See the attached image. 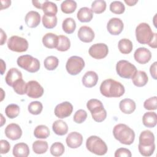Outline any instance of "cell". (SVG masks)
Listing matches in <instances>:
<instances>
[{
    "label": "cell",
    "instance_id": "6da1fadb",
    "mask_svg": "<svg viewBox=\"0 0 157 157\" xmlns=\"http://www.w3.org/2000/svg\"><path fill=\"white\" fill-rule=\"evenodd\" d=\"M125 90L119 82L112 78L104 80L100 86L101 93L107 98H119L123 96Z\"/></svg>",
    "mask_w": 157,
    "mask_h": 157
},
{
    "label": "cell",
    "instance_id": "7a4b0ae2",
    "mask_svg": "<svg viewBox=\"0 0 157 157\" xmlns=\"http://www.w3.org/2000/svg\"><path fill=\"white\" fill-rule=\"evenodd\" d=\"M114 137L120 143L124 145H131L135 139L134 131L124 124H118L113 129Z\"/></svg>",
    "mask_w": 157,
    "mask_h": 157
},
{
    "label": "cell",
    "instance_id": "3957f363",
    "mask_svg": "<svg viewBox=\"0 0 157 157\" xmlns=\"http://www.w3.org/2000/svg\"><path fill=\"white\" fill-rule=\"evenodd\" d=\"M86 107L90 111L92 118L95 121L102 122L106 118V110L99 100L96 99L89 100L86 103Z\"/></svg>",
    "mask_w": 157,
    "mask_h": 157
},
{
    "label": "cell",
    "instance_id": "277c9868",
    "mask_svg": "<svg viewBox=\"0 0 157 157\" xmlns=\"http://www.w3.org/2000/svg\"><path fill=\"white\" fill-rule=\"evenodd\" d=\"M86 147L91 153L102 156L107 152V146L99 137L91 136L86 141Z\"/></svg>",
    "mask_w": 157,
    "mask_h": 157
},
{
    "label": "cell",
    "instance_id": "5b68a950",
    "mask_svg": "<svg viewBox=\"0 0 157 157\" xmlns=\"http://www.w3.org/2000/svg\"><path fill=\"white\" fill-rule=\"evenodd\" d=\"M17 63L19 67L31 73H34L40 69L39 61L29 55L19 56L17 60Z\"/></svg>",
    "mask_w": 157,
    "mask_h": 157
},
{
    "label": "cell",
    "instance_id": "8992f818",
    "mask_svg": "<svg viewBox=\"0 0 157 157\" xmlns=\"http://www.w3.org/2000/svg\"><path fill=\"white\" fill-rule=\"evenodd\" d=\"M154 34L155 33L152 32L149 25L146 23H141L136 27V39L141 44H148Z\"/></svg>",
    "mask_w": 157,
    "mask_h": 157
},
{
    "label": "cell",
    "instance_id": "52a82bcc",
    "mask_svg": "<svg viewBox=\"0 0 157 157\" xmlns=\"http://www.w3.org/2000/svg\"><path fill=\"white\" fill-rule=\"evenodd\" d=\"M116 71L117 74L124 78H132L136 73V66L126 60H120L116 65Z\"/></svg>",
    "mask_w": 157,
    "mask_h": 157
},
{
    "label": "cell",
    "instance_id": "ba28073f",
    "mask_svg": "<svg viewBox=\"0 0 157 157\" xmlns=\"http://www.w3.org/2000/svg\"><path fill=\"white\" fill-rule=\"evenodd\" d=\"M84 67L85 61L83 59L78 56H71L66 64L67 72L72 75H75L79 74Z\"/></svg>",
    "mask_w": 157,
    "mask_h": 157
},
{
    "label": "cell",
    "instance_id": "9c48e42d",
    "mask_svg": "<svg viewBox=\"0 0 157 157\" xmlns=\"http://www.w3.org/2000/svg\"><path fill=\"white\" fill-rule=\"evenodd\" d=\"M7 47L9 49L15 52H24L28 48V42L23 37L13 36L9 38L7 41Z\"/></svg>",
    "mask_w": 157,
    "mask_h": 157
},
{
    "label": "cell",
    "instance_id": "30bf717a",
    "mask_svg": "<svg viewBox=\"0 0 157 157\" xmlns=\"http://www.w3.org/2000/svg\"><path fill=\"white\" fill-rule=\"evenodd\" d=\"M88 53L93 58L101 59L107 56L109 53V48L107 45L105 44H95L90 47Z\"/></svg>",
    "mask_w": 157,
    "mask_h": 157
},
{
    "label": "cell",
    "instance_id": "8fae6325",
    "mask_svg": "<svg viewBox=\"0 0 157 157\" xmlns=\"http://www.w3.org/2000/svg\"><path fill=\"white\" fill-rule=\"evenodd\" d=\"M44 94V88L39 82L36 80H31L27 83L28 96L31 98H39Z\"/></svg>",
    "mask_w": 157,
    "mask_h": 157
},
{
    "label": "cell",
    "instance_id": "7c38bea8",
    "mask_svg": "<svg viewBox=\"0 0 157 157\" xmlns=\"http://www.w3.org/2000/svg\"><path fill=\"white\" fill-rule=\"evenodd\" d=\"M73 110V106L71 102L65 101L58 104L54 110L55 115L59 118H65L70 116Z\"/></svg>",
    "mask_w": 157,
    "mask_h": 157
},
{
    "label": "cell",
    "instance_id": "4fadbf2b",
    "mask_svg": "<svg viewBox=\"0 0 157 157\" xmlns=\"http://www.w3.org/2000/svg\"><path fill=\"white\" fill-rule=\"evenodd\" d=\"M124 25L122 20L118 18H112L109 20L107 25L108 32L114 36L120 34L123 29Z\"/></svg>",
    "mask_w": 157,
    "mask_h": 157
},
{
    "label": "cell",
    "instance_id": "5bb4252c",
    "mask_svg": "<svg viewBox=\"0 0 157 157\" xmlns=\"http://www.w3.org/2000/svg\"><path fill=\"white\" fill-rule=\"evenodd\" d=\"M134 57L137 63L144 64L150 61L151 58V53L148 49L145 47H140L134 52Z\"/></svg>",
    "mask_w": 157,
    "mask_h": 157
},
{
    "label": "cell",
    "instance_id": "9a60e30c",
    "mask_svg": "<svg viewBox=\"0 0 157 157\" xmlns=\"http://www.w3.org/2000/svg\"><path fill=\"white\" fill-rule=\"evenodd\" d=\"M5 134L6 137L12 140L19 139L22 135V130L20 126L15 123L8 124L5 129Z\"/></svg>",
    "mask_w": 157,
    "mask_h": 157
},
{
    "label": "cell",
    "instance_id": "2e32d148",
    "mask_svg": "<svg viewBox=\"0 0 157 157\" xmlns=\"http://www.w3.org/2000/svg\"><path fill=\"white\" fill-rule=\"evenodd\" d=\"M78 39L85 43H90L93 41L94 38V33L93 30L89 26H82L78 31Z\"/></svg>",
    "mask_w": 157,
    "mask_h": 157
},
{
    "label": "cell",
    "instance_id": "e0dca14e",
    "mask_svg": "<svg viewBox=\"0 0 157 157\" xmlns=\"http://www.w3.org/2000/svg\"><path fill=\"white\" fill-rule=\"evenodd\" d=\"M66 142L69 148H77L82 144L83 136L77 132H72L67 135Z\"/></svg>",
    "mask_w": 157,
    "mask_h": 157
},
{
    "label": "cell",
    "instance_id": "ac0fdd59",
    "mask_svg": "<svg viewBox=\"0 0 157 157\" xmlns=\"http://www.w3.org/2000/svg\"><path fill=\"white\" fill-rule=\"evenodd\" d=\"M154 144L155 136L151 131L149 130H145L140 133L138 145L142 147H150Z\"/></svg>",
    "mask_w": 157,
    "mask_h": 157
},
{
    "label": "cell",
    "instance_id": "d6986e66",
    "mask_svg": "<svg viewBox=\"0 0 157 157\" xmlns=\"http://www.w3.org/2000/svg\"><path fill=\"white\" fill-rule=\"evenodd\" d=\"M21 78H22V74L21 71L17 68L12 67L7 72L5 77V80L9 86L12 87L13 84Z\"/></svg>",
    "mask_w": 157,
    "mask_h": 157
},
{
    "label": "cell",
    "instance_id": "ffe728a7",
    "mask_svg": "<svg viewBox=\"0 0 157 157\" xmlns=\"http://www.w3.org/2000/svg\"><path fill=\"white\" fill-rule=\"evenodd\" d=\"M82 83L86 88H91L94 86L98 81V74L93 71H90L86 72L82 77Z\"/></svg>",
    "mask_w": 157,
    "mask_h": 157
},
{
    "label": "cell",
    "instance_id": "44dd1931",
    "mask_svg": "<svg viewBox=\"0 0 157 157\" xmlns=\"http://www.w3.org/2000/svg\"><path fill=\"white\" fill-rule=\"evenodd\" d=\"M26 25L29 28L37 27L40 21V15L36 11H29L25 16Z\"/></svg>",
    "mask_w": 157,
    "mask_h": 157
},
{
    "label": "cell",
    "instance_id": "7402d4cb",
    "mask_svg": "<svg viewBox=\"0 0 157 157\" xmlns=\"http://www.w3.org/2000/svg\"><path fill=\"white\" fill-rule=\"evenodd\" d=\"M120 110L125 114H131L136 109V105L135 102L131 99H122L119 104Z\"/></svg>",
    "mask_w": 157,
    "mask_h": 157
},
{
    "label": "cell",
    "instance_id": "603a6c76",
    "mask_svg": "<svg viewBox=\"0 0 157 157\" xmlns=\"http://www.w3.org/2000/svg\"><path fill=\"white\" fill-rule=\"evenodd\" d=\"M12 153L15 157H27L29 154V148L25 143H18L14 145Z\"/></svg>",
    "mask_w": 157,
    "mask_h": 157
},
{
    "label": "cell",
    "instance_id": "cb8c5ba5",
    "mask_svg": "<svg viewBox=\"0 0 157 157\" xmlns=\"http://www.w3.org/2000/svg\"><path fill=\"white\" fill-rule=\"evenodd\" d=\"M58 42V36L53 33H47L42 37V43L48 48H56Z\"/></svg>",
    "mask_w": 157,
    "mask_h": 157
},
{
    "label": "cell",
    "instance_id": "d4e9b609",
    "mask_svg": "<svg viewBox=\"0 0 157 157\" xmlns=\"http://www.w3.org/2000/svg\"><path fill=\"white\" fill-rule=\"evenodd\" d=\"M148 78L145 72L142 71H137L134 75L132 77L133 84L138 87L145 86L148 82Z\"/></svg>",
    "mask_w": 157,
    "mask_h": 157
},
{
    "label": "cell",
    "instance_id": "484cf974",
    "mask_svg": "<svg viewBox=\"0 0 157 157\" xmlns=\"http://www.w3.org/2000/svg\"><path fill=\"white\" fill-rule=\"evenodd\" d=\"M93 17V11L88 7H83L80 8L77 14V17L80 22H89Z\"/></svg>",
    "mask_w": 157,
    "mask_h": 157
},
{
    "label": "cell",
    "instance_id": "4316f807",
    "mask_svg": "<svg viewBox=\"0 0 157 157\" xmlns=\"http://www.w3.org/2000/svg\"><path fill=\"white\" fill-rule=\"evenodd\" d=\"M142 122L147 128H154L157 123V115L154 112H146L142 117Z\"/></svg>",
    "mask_w": 157,
    "mask_h": 157
},
{
    "label": "cell",
    "instance_id": "83f0119b",
    "mask_svg": "<svg viewBox=\"0 0 157 157\" xmlns=\"http://www.w3.org/2000/svg\"><path fill=\"white\" fill-rule=\"evenodd\" d=\"M52 129L58 136H64L68 131V126L66 123L61 120H56L52 124Z\"/></svg>",
    "mask_w": 157,
    "mask_h": 157
},
{
    "label": "cell",
    "instance_id": "f1b7e54d",
    "mask_svg": "<svg viewBox=\"0 0 157 157\" xmlns=\"http://www.w3.org/2000/svg\"><path fill=\"white\" fill-rule=\"evenodd\" d=\"M118 47L121 53L129 54L132 50L133 45L130 40L128 39H122L118 42Z\"/></svg>",
    "mask_w": 157,
    "mask_h": 157
},
{
    "label": "cell",
    "instance_id": "f546056e",
    "mask_svg": "<svg viewBox=\"0 0 157 157\" xmlns=\"http://www.w3.org/2000/svg\"><path fill=\"white\" fill-rule=\"evenodd\" d=\"M63 30L67 34H72L76 28V23L72 18H66L62 23Z\"/></svg>",
    "mask_w": 157,
    "mask_h": 157
},
{
    "label": "cell",
    "instance_id": "4dcf8cb0",
    "mask_svg": "<svg viewBox=\"0 0 157 157\" xmlns=\"http://www.w3.org/2000/svg\"><path fill=\"white\" fill-rule=\"evenodd\" d=\"M44 14L56 15L58 12V8L56 4L51 1L45 0L42 4V9Z\"/></svg>",
    "mask_w": 157,
    "mask_h": 157
},
{
    "label": "cell",
    "instance_id": "1f68e13d",
    "mask_svg": "<svg viewBox=\"0 0 157 157\" xmlns=\"http://www.w3.org/2000/svg\"><path fill=\"white\" fill-rule=\"evenodd\" d=\"M34 135L37 139H47L50 136V130L45 125H39L34 129Z\"/></svg>",
    "mask_w": 157,
    "mask_h": 157
},
{
    "label": "cell",
    "instance_id": "d6a6232c",
    "mask_svg": "<svg viewBox=\"0 0 157 157\" xmlns=\"http://www.w3.org/2000/svg\"><path fill=\"white\" fill-rule=\"evenodd\" d=\"M77 8V3L73 0L64 1L61 4V11L64 13H72Z\"/></svg>",
    "mask_w": 157,
    "mask_h": 157
},
{
    "label": "cell",
    "instance_id": "836d02e7",
    "mask_svg": "<svg viewBox=\"0 0 157 157\" xmlns=\"http://www.w3.org/2000/svg\"><path fill=\"white\" fill-rule=\"evenodd\" d=\"M42 20L44 26L47 29H52L55 28L57 24V18L56 15H53L44 14Z\"/></svg>",
    "mask_w": 157,
    "mask_h": 157
},
{
    "label": "cell",
    "instance_id": "e575fe53",
    "mask_svg": "<svg viewBox=\"0 0 157 157\" xmlns=\"http://www.w3.org/2000/svg\"><path fill=\"white\" fill-rule=\"evenodd\" d=\"M71 47V42L67 37L63 35L58 36V42L56 49L60 52H66Z\"/></svg>",
    "mask_w": 157,
    "mask_h": 157
},
{
    "label": "cell",
    "instance_id": "d590c367",
    "mask_svg": "<svg viewBox=\"0 0 157 157\" xmlns=\"http://www.w3.org/2000/svg\"><path fill=\"white\" fill-rule=\"evenodd\" d=\"M48 148V143L44 140H36L33 144V150L36 154L45 153Z\"/></svg>",
    "mask_w": 157,
    "mask_h": 157
},
{
    "label": "cell",
    "instance_id": "8d00e7d4",
    "mask_svg": "<svg viewBox=\"0 0 157 157\" xmlns=\"http://www.w3.org/2000/svg\"><path fill=\"white\" fill-rule=\"evenodd\" d=\"M58 64H59L58 59L54 56H47L44 61L45 68L48 71L55 70L58 67Z\"/></svg>",
    "mask_w": 157,
    "mask_h": 157
},
{
    "label": "cell",
    "instance_id": "74e56055",
    "mask_svg": "<svg viewBox=\"0 0 157 157\" xmlns=\"http://www.w3.org/2000/svg\"><path fill=\"white\" fill-rule=\"evenodd\" d=\"M13 90L18 94L23 95L26 94L27 92V83L22 78L17 80L13 85Z\"/></svg>",
    "mask_w": 157,
    "mask_h": 157
},
{
    "label": "cell",
    "instance_id": "f35d334b",
    "mask_svg": "<svg viewBox=\"0 0 157 157\" xmlns=\"http://www.w3.org/2000/svg\"><path fill=\"white\" fill-rule=\"evenodd\" d=\"M5 113L7 117L13 119L16 118L19 115L20 107L18 105L15 104H9L6 107L5 109Z\"/></svg>",
    "mask_w": 157,
    "mask_h": 157
},
{
    "label": "cell",
    "instance_id": "ab89813d",
    "mask_svg": "<svg viewBox=\"0 0 157 157\" xmlns=\"http://www.w3.org/2000/svg\"><path fill=\"white\" fill-rule=\"evenodd\" d=\"M106 9V2L103 0H96L91 4V10L95 13L99 14L105 11Z\"/></svg>",
    "mask_w": 157,
    "mask_h": 157
},
{
    "label": "cell",
    "instance_id": "60d3db41",
    "mask_svg": "<svg viewBox=\"0 0 157 157\" xmlns=\"http://www.w3.org/2000/svg\"><path fill=\"white\" fill-rule=\"evenodd\" d=\"M64 145L59 142L53 143L50 147V153L54 156H60L64 152Z\"/></svg>",
    "mask_w": 157,
    "mask_h": 157
},
{
    "label": "cell",
    "instance_id": "b9f144b4",
    "mask_svg": "<svg viewBox=\"0 0 157 157\" xmlns=\"http://www.w3.org/2000/svg\"><path fill=\"white\" fill-rule=\"evenodd\" d=\"M43 109L42 104L39 101H33L28 105V109L30 113L33 115H39Z\"/></svg>",
    "mask_w": 157,
    "mask_h": 157
},
{
    "label": "cell",
    "instance_id": "7bdbcfd3",
    "mask_svg": "<svg viewBox=\"0 0 157 157\" xmlns=\"http://www.w3.org/2000/svg\"><path fill=\"white\" fill-rule=\"evenodd\" d=\"M125 10L124 5L121 1H113L110 5V10L115 14H122Z\"/></svg>",
    "mask_w": 157,
    "mask_h": 157
},
{
    "label": "cell",
    "instance_id": "ee69618b",
    "mask_svg": "<svg viewBox=\"0 0 157 157\" xmlns=\"http://www.w3.org/2000/svg\"><path fill=\"white\" fill-rule=\"evenodd\" d=\"M86 118H87L86 112L83 109H79L75 113L73 117V120L76 123L80 124L84 122L86 120Z\"/></svg>",
    "mask_w": 157,
    "mask_h": 157
},
{
    "label": "cell",
    "instance_id": "f6af8a7d",
    "mask_svg": "<svg viewBox=\"0 0 157 157\" xmlns=\"http://www.w3.org/2000/svg\"><path fill=\"white\" fill-rule=\"evenodd\" d=\"M144 107L147 110H156L157 107V97L153 96L145 100L144 103Z\"/></svg>",
    "mask_w": 157,
    "mask_h": 157
},
{
    "label": "cell",
    "instance_id": "bcb514c9",
    "mask_svg": "<svg viewBox=\"0 0 157 157\" xmlns=\"http://www.w3.org/2000/svg\"><path fill=\"white\" fill-rule=\"evenodd\" d=\"M138 149L140 153L144 156H150L152 155L155 149V144L150 147H142L138 145Z\"/></svg>",
    "mask_w": 157,
    "mask_h": 157
},
{
    "label": "cell",
    "instance_id": "7dc6e473",
    "mask_svg": "<svg viewBox=\"0 0 157 157\" xmlns=\"http://www.w3.org/2000/svg\"><path fill=\"white\" fill-rule=\"evenodd\" d=\"M115 157H120V156H126V157H131V153L129 150L126 148H120L117 149L115 152Z\"/></svg>",
    "mask_w": 157,
    "mask_h": 157
},
{
    "label": "cell",
    "instance_id": "c3c4849f",
    "mask_svg": "<svg viewBox=\"0 0 157 157\" xmlns=\"http://www.w3.org/2000/svg\"><path fill=\"white\" fill-rule=\"evenodd\" d=\"M1 145V154L7 153L10 148V145L8 141L6 140H0Z\"/></svg>",
    "mask_w": 157,
    "mask_h": 157
},
{
    "label": "cell",
    "instance_id": "681fc988",
    "mask_svg": "<svg viewBox=\"0 0 157 157\" xmlns=\"http://www.w3.org/2000/svg\"><path fill=\"white\" fill-rule=\"evenodd\" d=\"M156 64H157V63L154 62L151 65L150 68V74H151V77H153V78H154L155 80H156V78H157V77H156Z\"/></svg>",
    "mask_w": 157,
    "mask_h": 157
},
{
    "label": "cell",
    "instance_id": "f907efd6",
    "mask_svg": "<svg viewBox=\"0 0 157 157\" xmlns=\"http://www.w3.org/2000/svg\"><path fill=\"white\" fill-rule=\"evenodd\" d=\"M156 36L157 34L156 33H155L153 37L152 38V39L151 40L150 42L148 44L150 47L153 48H156L157 47V44H156Z\"/></svg>",
    "mask_w": 157,
    "mask_h": 157
},
{
    "label": "cell",
    "instance_id": "816d5d0a",
    "mask_svg": "<svg viewBox=\"0 0 157 157\" xmlns=\"http://www.w3.org/2000/svg\"><path fill=\"white\" fill-rule=\"evenodd\" d=\"M1 10H3L4 9H6L10 6L11 1H1Z\"/></svg>",
    "mask_w": 157,
    "mask_h": 157
},
{
    "label": "cell",
    "instance_id": "f5cc1de1",
    "mask_svg": "<svg viewBox=\"0 0 157 157\" xmlns=\"http://www.w3.org/2000/svg\"><path fill=\"white\" fill-rule=\"evenodd\" d=\"M7 39L6 34L4 32L2 29H1V45H2L6 42Z\"/></svg>",
    "mask_w": 157,
    "mask_h": 157
},
{
    "label": "cell",
    "instance_id": "db71d44e",
    "mask_svg": "<svg viewBox=\"0 0 157 157\" xmlns=\"http://www.w3.org/2000/svg\"><path fill=\"white\" fill-rule=\"evenodd\" d=\"M44 1H32V3L37 9H42V4L44 2Z\"/></svg>",
    "mask_w": 157,
    "mask_h": 157
},
{
    "label": "cell",
    "instance_id": "11a10c76",
    "mask_svg": "<svg viewBox=\"0 0 157 157\" xmlns=\"http://www.w3.org/2000/svg\"><path fill=\"white\" fill-rule=\"evenodd\" d=\"M138 2L137 0H125L124 2L128 4V6H134L137 2Z\"/></svg>",
    "mask_w": 157,
    "mask_h": 157
},
{
    "label": "cell",
    "instance_id": "9f6ffc18",
    "mask_svg": "<svg viewBox=\"0 0 157 157\" xmlns=\"http://www.w3.org/2000/svg\"><path fill=\"white\" fill-rule=\"evenodd\" d=\"M1 75H3L4 74V72H5L6 71V63L2 59H1Z\"/></svg>",
    "mask_w": 157,
    "mask_h": 157
}]
</instances>
